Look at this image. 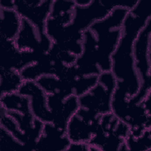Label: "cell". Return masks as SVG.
<instances>
[{"label":"cell","instance_id":"6da1fadb","mask_svg":"<svg viewBox=\"0 0 151 151\" xmlns=\"http://www.w3.org/2000/svg\"><path fill=\"white\" fill-rule=\"evenodd\" d=\"M151 19V5L146 0H138L129 11L123 23L122 34L111 56V70L117 81L115 92L128 99L138 92L140 83L135 68L133 48L140 31Z\"/></svg>","mask_w":151,"mask_h":151},{"label":"cell","instance_id":"7a4b0ae2","mask_svg":"<svg viewBox=\"0 0 151 151\" xmlns=\"http://www.w3.org/2000/svg\"><path fill=\"white\" fill-rule=\"evenodd\" d=\"M129 11L116 7L106 17L94 22L89 28L96 38L101 72L111 70V56L122 37L123 23Z\"/></svg>","mask_w":151,"mask_h":151},{"label":"cell","instance_id":"3957f363","mask_svg":"<svg viewBox=\"0 0 151 151\" xmlns=\"http://www.w3.org/2000/svg\"><path fill=\"white\" fill-rule=\"evenodd\" d=\"M151 19L140 31L134 40L133 48L135 68L140 86L138 92L128 99L129 105L141 103L150 94V45Z\"/></svg>","mask_w":151,"mask_h":151},{"label":"cell","instance_id":"277c9868","mask_svg":"<svg viewBox=\"0 0 151 151\" xmlns=\"http://www.w3.org/2000/svg\"><path fill=\"white\" fill-rule=\"evenodd\" d=\"M117 7V2L104 0H92L86 6H76L73 12L70 24L79 32H84L96 22L104 19Z\"/></svg>","mask_w":151,"mask_h":151},{"label":"cell","instance_id":"5b68a950","mask_svg":"<svg viewBox=\"0 0 151 151\" xmlns=\"http://www.w3.org/2000/svg\"><path fill=\"white\" fill-rule=\"evenodd\" d=\"M45 53L18 50L14 41L0 38V68L20 71L41 60Z\"/></svg>","mask_w":151,"mask_h":151},{"label":"cell","instance_id":"8992f818","mask_svg":"<svg viewBox=\"0 0 151 151\" xmlns=\"http://www.w3.org/2000/svg\"><path fill=\"white\" fill-rule=\"evenodd\" d=\"M52 0H14V9L22 19L45 32L46 21L50 17Z\"/></svg>","mask_w":151,"mask_h":151},{"label":"cell","instance_id":"52a82bcc","mask_svg":"<svg viewBox=\"0 0 151 151\" xmlns=\"http://www.w3.org/2000/svg\"><path fill=\"white\" fill-rule=\"evenodd\" d=\"M14 42L21 51L41 53L48 52L52 45V41L45 32H40L24 19H22L21 29Z\"/></svg>","mask_w":151,"mask_h":151},{"label":"cell","instance_id":"ba28073f","mask_svg":"<svg viewBox=\"0 0 151 151\" xmlns=\"http://www.w3.org/2000/svg\"><path fill=\"white\" fill-rule=\"evenodd\" d=\"M74 65L79 77L99 76L101 73L98 64L96 38L90 29L83 32L82 51L77 57Z\"/></svg>","mask_w":151,"mask_h":151},{"label":"cell","instance_id":"9c48e42d","mask_svg":"<svg viewBox=\"0 0 151 151\" xmlns=\"http://www.w3.org/2000/svg\"><path fill=\"white\" fill-rule=\"evenodd\" d=\"M115 90L106 87L98 82L88 92L78 97L80 107L88 109L100 116L110 113Z\"/></svg>","mask_w":151,"mask_h":151},{"label":"cell","instance_id":"30bf717a","mask_svg":"<svg viewBox=\"0 0 151 151\" xmlns=\"http://www.w3.org/2000/svg\"><path fill=\"white\" fill-rule=\"evenodd\" d=\"M18 92L28 97L31 113L35 119L44 123H51V114L47 105V94L36 81H24Z\"/></svg>","mask_w":151,"mask_h":151},{"label":"cell","instance_id":"8fae6325","mask_svg":"<svg viewBox=\"0 0 151 151\" xmlns=\"http://www.w3.org/2000/svg\"><path fill=\"white\" fill-rule=\"evenodd\" d=\"M70 143L65 130L57 127L51 123H46L37 141L34 151H67Z\"/></svg>","mask_w":151,"mask_h":151},{"label":"cell","instance_id":"7c38bea8","mask_svg":"<svg viewBox=\"0 0 151 151\" xmlns=\"http://www.w3.org/2000/svg\"><path fill=\"white\" fill-rule=\"evenodd\" d=\"M65 65H67L61 63L52 62L47 52L38 61L22 68L19 73L24 81H36L45 76H54L58 77Z\"/></svg>","mask_w":151,"mask_h":151},{"label":"cell","instance_id":"4fadbf2b","mask_svg":"<svg viewBox=\"0 0 151 151\" xmlns=\"http://www.w3.org/2000/svg\"><path fill=\"white\" fill-rule=\"evenodd\" d=\"M100 117L93 122H90L74 114L67 124L66 136L70 142L89 143L99 127Z\"/></svg>","mask_w":151,"mask_h":151},{"label":"cell","instance_id":"5bb4252c","mask_svg":"<svg viewBox=\"0 0 151 151\" xmlns=\"http://www.w3.org/2000/svg\"><path fill=\"white\" fill-rule=\"evenodd\" d=\"M22 19L14 9L0 8V38L14 41L21 29Z\"/></svg>","mask_w":151,"mask_h":151},{"label":"cell","instance_id":"9a60e30c","mask_svg":"<svg viewBox=\"0 0 151 151\" xmlns=\"http://www.w3.org/2000/svg\"><path fill=\"white\" fill-rule=\"evenodd\" d=\"M36 83L47 94H57L64 99L73 95V82L54 76H45L38 78Z\"/></svg>","mask_w":151,"mask_h":151},{"label":"cell","instance_id":"2e32d148","mask_svg":"<svg viewBox=\"0 0 151 151\" xmlns=\"http://www.w3.org/2000/svg\"><path fill=\"white\" fill-rule=\"evenodd\" d=\"M79 108L78 97L75 95L69 96L63 101L59 110L52 115L51 123L57 127L65 130L68 121Z\"/></svg>","mask_w":151,"mask_h":151},{"label":"cell","instance_id":"e0dca14e","mask_svg":"<svg viewBox=\"0 0 151 151\" xmlns=\"http://www.w3.org/2000/svg\"><path fill=\"white\" fill-rule=\"evenodd\" d=\"M1 107L6 111H15L23 114H32L29 100L18 91L0 96Z\"/></svg>","mask_w":151,"mask_h":151},{"label":"cell","instance_id":"ac0fdd59","mask_svg":"<svg viewBox=\"0 0 151 151\" xmlns=\"http://www.w3.org/2000/svg\"><path fill=\"white\" fill-rule=\"evenodd\" d=\"M23 82L19 71L0 68V96L18 91Z\"/></svg>","mask_w":151,"mask_h":151},{"label":"cell","instance_id":"d6986e66","mask_svg":"<svg viewBox=\"0 0 151 151\" xmlns=\"http://www.w3.org/2000/svg\"><path fill=\"white\" fill-rule=\"evenodd\" d=\"M0 122L1 127L7 130L17 140L22 143L27 151H34L25 134L19 130L16 122L7 114L6 110L2 107L0 109Z\"/></svg>","mask_w":151,"mask_h":151},{"label":"cell","instance_id":"ffe728a7","mask_svg":"<svg viewBox=\"0 0 151 151\" xmlns=\"http://www.w3.org/2000/svg\"><path fill=\"white\" fill-rule=\"evenodd\" d=\"M127 150L150 151L151 149L150 129H146L141 135L134 137L130 134L125 140Z\"/></svg>","mask_w":151,"mask_h":151},{"label":"cell","instance_id":"44dd1931","mask_svg":"<svg viewBox=\"0 0 151 151\" xmlns=\"http://www.w3.org/2000/svg\"><path fill=\"white\" fill-rule=\"evenodd\" d=\"M0 151H27L25 146L3 127L0 129Z\"/></svg>","mask_w":151,"mask_h":151},{"label":"cell","instance_id":"7402d4cb","mask_svg":"<svg viewBox=\"0 0 151 151\" xmlns=\"http://www.w3.org/2000/svg\"><path fill=\"white\" fill-rule=\"evenodd\" d=\"M48 54L52 62L61 63L67 65L74 64L77 58L76 55L63 49L53 42Z\"/></svg>","mask_w":151,"mask_h":151},{"label":"cell","instance_id":"603a6c76","mask_svg":"<svg viewBox=\"0 0 151 151\" xmlns=\"http://www.w3.org/2000/svg\"><path fill=\"white\" fill-rule=\"evenodd\" d=\"M98 83V76H80L73 81V95L77 97L88 92Z\"/></svg>","mask_w":151,"mask_h":151},{"label":"cell","instance_id":"cb8c5ba5","mask_svg":"<svg viewBox=\"0 0 151 151\" xmlns=\"http://www.w3.org/2000/svg\"><path fill=\"white\" fill-rule=\"evenodd\" d=\"M75 6L74 0H52L50 17H55L71 12Z\"/></svg>","mask_w":151,"mask_h":151},{"label":"cell","instance_id":"d4e9b609","mask_svg":"<svg viewBox=\"0 0 151 151\" xmlns=\"http://www.w3.org/2000/svg\"><path fill=\"white\" fill-rule=\"evenodd\" d=\"M67 151H90V145L86 142H70Z\"/></svg>","mask_w":151,"mask_h":151},{"label":"cell","instance_id":"484cf974","mask_svg":"<svg viewBox=\"0 0 151 151\" xmlns=\"http://www.w3.org/2000/svg\"><path fill=\"white\" fill-rule=\"evenodd\" d=\"M0 8L14 9V0H0Z\"/></svg>","mask_w":151,"mask_h":151},{"label":"cell","instance_id":"4316f807","mask_svg":"<svg viewBox=\"0 0 151 151\" xmlns=\"http://www.w3.org/2000/svg\"><path fill=\"white\" fill-rule=\"evenodd\" d=\"M76 6H86L88 5L92 1V0H74Z\"/></svg>","mask_w":151,"mask_h":151}]
</instances>
